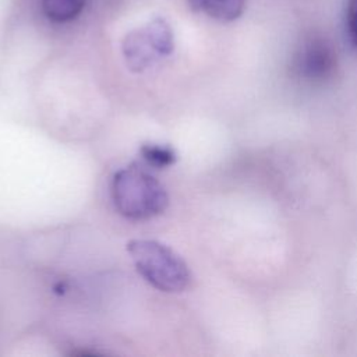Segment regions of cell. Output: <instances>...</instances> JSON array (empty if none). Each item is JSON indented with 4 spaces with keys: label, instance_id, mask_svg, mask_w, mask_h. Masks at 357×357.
Masks as SVG:
<instances>
[{
    "label": "cell",
    "instance_id": "obj_3",
    "mask_svg": "<svg viewBox=\"0 0 357 357\" xmlns=\"http://www.w3.org/2000/svg\"><path fill=\"white\" fill-rule=\"evenodd\" d=\"M121 49L128 68L134 73H141L158 59L173 52L172 28L165 18H153L146 25L128 32L123 39Z\"/></svg>",
    "mask_w": 357,
    "mask_h": 357
},
{
    "label": "cell",
    "instance_id": "obj_2",
    "mask_svg": "<svg viewBox=\"0 0 357 357\" xmlns=\"http://www.w3.org/2000/svg\"><path fill=\"white\" fill-rule=\"evenodd\" d=\"M135 269L155 289L178 293L188 287L191 275L184 259L155 240H131L127 244Z\"/></svg>",
    "mask_w": 357,
    "mask_h": 357
},
{
    "label": "cell",
    "instance_id": "obj_1",
    "mask_svg": "<svg viewBox=\"0 0 357 357\" xmlns=\"http://www.w3.org/2000/svg\"><path fill=\"white\" fill-rule=\"evenodd\" d=\"M112 198L116 209L134 220L158 216L169 204L163 185L138 166L124 167L114 174Z\"/></svg>",
    "mask_w": 357,
    "mask_h": 357
},
{
    "label": "cell",
    "instance_id": "obj_4",
    "mask_svg": "<svg viewBox=\"0 0 357 357\" xmlns=\"http://www.w3.org/2000/svg\"><path fill=\"white\" fill-rule=\"evenodd\" d=\"M335 57L332 49L321 39H314L305 43L297 59L300 73L308 78L326 75L333 68Z\"/></svg>",
    "mask_w": 357,
    "mask_h": 357
},
{
    "label": "cell",
    "instance_id": "obj_8",
    "mask_svg": "<svg viewBox=\"0 0 357 357\" xmlns=\"http://www.w3.org/2000/svg\"><path fill=\"white\" fill-rule=\"evenodd\" d=\"M346 24L350 40L357 47V0H347Z\"/></svg>",
    "mask_w": 357,
    "mask_h": 357
},
{
    "label": "cell",
    "instance_id": "obj_7",
    "mask_svg": "<svg viewBox=\"0 0 357 357\" xmlns=\"http://www.w3.org/2000/svg\"><path fill=\"white\" fill-rule=\"evenodd\" d=\"M141 153L146 162H149L151 165H155L158 167L170 166L177 159L174 149L167 145L145 144L141 146Z\"/></svg>",
    "mask_w": 357,
    "mask_h": 357
},
{
    "label": "cell",
    "instance_id": "obj_6",
    "mask_svg": "<svg viewBox=\"0 0 357 357\" xmlns=\"http://www.w3.org/2000/svg\"><path fill=\"white\" fill-rule=\"evenodd\" d=\"M86 0H42L45 15L56 22L75 18L85 7Z\"/></svg>",
    "mask_w": 357,
    "mask_h": 357
},
{
    "label": "cell",
    "instance_id": "obj_5",
    "mask_svg": "<svg viewBox=\"0 0 357 357\" xmlns=\"http://www.w3.org/2000/svg\"><path fill=\"white\" fill-rule=\"evenodd\" d=\"M197 10L219 21H233L244 10L245 0H188Z\"/></svg>",
    "mask_w": 357,
    "mask_h": 357
}]
</instances>
